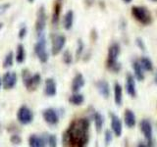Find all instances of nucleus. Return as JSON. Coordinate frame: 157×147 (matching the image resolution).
<instances>
[{"instance_id": "obj_1", "label": "nucleus", "mask_w": 157, "mask_h": 147, "mask_svg": "<svg viewBox=\"0 0 157 147\" xmlns=\"http://www.w3.org/2000/svg\"><path fill=\"white\" fill-rule=\"evenodd\" d=\"M90 120L86 118L74 120L63 134V144L73 147H83L90 140Z\"/></svg>"}, {"instance_id": "obj_2", "label": "nucleus", "mask_w": 157, "mask_h": 147, "mask_svg": "<svg viewBox=\"0 0 157 147\" xmlns=\"http://www.w3.org/2000/svg\"><path fill=\"white\" fill-rule=\"evenodd\" d=\"M120 45L117 42L112 43L108 49V56L106 66L110 71L118 73L121 70V64L118 63V57L120 54Z\"/></svg>"}, {"instance_id": "obj_3", "label": "nucleus", "mask_w": 157, "mask_h": 147, "mask_svg": "<svg viewBox=\"0 0 157 147\" xmlns=\"http://www.w3.org/2000/svg\"><path fill=\"white\" fill-rule=\"evenodd\" d=\"M22 80L28 91H34L41 83V76L37 73L32 75L29 69H24L22 71Z\"/></svg>"}, {"instance_id": "obj_4", "label": "nucleus", "mask_w": 157, "mask_h": 147, "mask_svg": "<svg viewBox=\"0 0 157 147\" xmlns=\"http://www.w3.org/2000/svg\"><path fill=\"white\" fill-rule=\"evenodd\" d=\"M132 15L137 22L144 26H148L152 22V16L150 12L145 7L141 6H132Z\"/></svg>"}, {"instance_id": "obj_5", "label": "nucleus", "mask_w": 157, "mask_h": 147, "mask_svg": "<svg viewBox=\"0 0 157 147\" xmlns=\"http://www.w3.org/2000/svg\"><path fill=\"white\" fill-rule=\"evenodd\" d=\"M33 50H34L36 56L41 63H46L48 61L49 55L46 49V39H45V36H44V34L38 36L36 43L34 44Z\"/></svg>"}, {"instance_id": "obj_6", "label": "nucleus", "mask_w": 157, "mask_h": 147, "mask_svg": "<svg viewBox=\"0 0 157 147\" xmlns=\"http://www.w3.org/2000/svg\"><path fill=\"white\" fill-rule=\"evenodd\" d=\"M47 22V14L45 11V7L40 6L37 10L36 13V32L37 36H40L44 34V29L46 28Z\"/></svg>"}, {"instance_id": "obj_7", "label": "nucleus", "mask_w": 157, "mask_h": 147, "mask_svg": "<svg viewBox=\"0 0 157 147\" xmlns=\"http://www.w3.org/2000/svg\"><path fill=\"white\" fill-rule=\"evenodd\" d=\"M33 112L27 105H22L17 112V120L21 125L27 126L33 121Z\"/></svg>"}, {"instance_id": "obj_8", "label": "nucleus", "mask_w": 157, "mask_h": 147, "mask_svg": "<svg viewBox=\"0 0 157 147\" xmlns=\"http://www.w3.org/2000/svg\"><path fill=\"white\" fill-rule=\"evenodd\" d=\"M51 54L56 56L60 54L66 44V36L63 34L53 33L51 34Z\"/></svg>"}, {"instance_id": "obj_9", "label": "nucleus", "mask_w": 157, "mask_h": 147, "mask_svg": "<svg viewBox=\"0 0 157 147\" xmlns=\"http://www.w3.org/2000/svg\"><path fill=\"white\" fill-rule=\"evenodd\" d=\"M140 130L142 134L144 135L145 138V143L147 146H152L153 145V134H152V126L148 120H142L140 124Z\"/></svg>"}, {"instance_id": "obj_10", "label": "nucleus", "mask_w": 157, "mask_h": 147, "mask_svg": "<svg viewBox=\"0 0 157 147\" xmlns=\"http://www.w3.org/2000/svg\"><path fill=\"white\" fill-rule=\"evenodd\" d=\"M42 118L44 122L49 126H56L59 123L58 112L53 108H47L42 112Z\"/></svg>"}, {"instance_id": "obj_11", "label": "nucleus", "mask_w": 157, "mask_h": 147, "mask_svg": "<svg viewBox=\"0 0 157 147\" xmlns=\"http://www.w3.org/2000/svg\"><path fill=\"white\" fill-rule=\"evenodd\" d=\"M18 77L14 72H6L2 77V86L4 89H12L17 85Z\"/></svg>"}, {"instance_id": "obj_12", "label": "nucleus", "mask_w": 157, "mask_h": 147, "mask_svg": "<svg viewBox=\"0 0 157 147\" xmlns=\"http://www.w3.org/2000/svg\"><path fill=\"white\" fill-rule=\"evenodd\" d=\"M110 119H111V127L113 134H114L115 136L120 137L123 132V124L121 119L117 115L113 114V113H110Z\"/></svg>"}, {"instance_id": "obj_13", "label": "nucleus", "mask_w": 157, "mask_h": 147, "mask_svg": "<svg viewBox=\"0 0 157 147\" xmlns=\"http://www.w3.org/2000/svg\"><path fill=\"white\" fill-rule=\"evenodd\" d=\"M44 93L48 97H54L57 93V85L54 78L48 77L44 82Z\"/></svg>"}, {"instance_id": "obj_14", "label": "nucleus", "mask_w": 157, "mask_h": 147, "mask_svg": "<svg viewBox=\"0 0 157 147\" xmlns=\"http://www.w3.org/2000/svg\"><path fill=\"white\" fill-rule=\"evenodd\" d=\"M126 91L132 98L136 96V81L135 77L132 74H128L126 76Z\"/></svg>"}, {"instance_id": "obj_15", "label": "nucleus", "mask_w": 157, "mask_h": 147, "mask_svg": "<svg viewBox=\"0 0 157 147\" xmlns=\"http://www.w3.org/2000/svg\"><path fill=\"white\" fill-rule=\"evenodd\" d=\"M85 85H86L85 77H83V76L81 73H78L77 75L74 77L73 81H72L71 89L73 92H78L83 86H85Z\"/></svg>"}, {"instance_id": "obj_16", "label": "nucleus", "mask_w": 157, "mask_h": 147, "mask_svg": "<svg viewBox=\"0 0 157 147\" xmlns=\"http://www.w3.org/2000/svg\"><path fill=\"white\" fill-rule=\"evenodd\" d=\"M95 85H96V88H97L98 92H99V94L103 98L107 99V98L110 96V85H109V83H108L106 81H104V80L98 81L95 83Z\"/></svg>"}, {"instance_id": "obj_17", "label": "nucleus", "mask_w": 157, "mask_h": 147, "mask_svg": "<svg viewBox=\"0 0 157 147\" xmlns=\"http://www.w3.org/2000/svg\"><path fill=\"white\" fill-rule=\"evenodd\" d=\"M29 145L32 147H44L46 146V141L44 135L39 134H31L29 137Z\"/></svg>"}, {"instance_id": "obj_18", "label": "nucleus", "mask_w": 157, "mask_h": 147, "mask_svg": "<svg viewBox=\"0 0 157 147\" xmlns=\"http://www.w3.org/2000/svg\"><path fill=\"white\" fill-rule=\"evenodd\" d=\"M61 10H62V2L61 0H56L55 4H54V8H53V13H52V19L51 22L53 26H57L59 23V20H60L61 16Z\"/></svg>"}, {"instance_id": "obj_19", "label": "nucleus", "mask_w": 157, "mask_h": 147, "mask_svg": "<svg viewBox=\"0 0 157 147\" xmlns=\"http://www.w3.org/2000/svg\"><path fill=\"white\" fill-rule=\"evenodd\" d=\"M92 119H93V122H94L96 131L98 132V134H100L102 129H103V125H104V118H103V116L100 114L99 112L93 111Z\"/></svg>"}, {"instance_id": "obj_20", "label": "nucleus", "mask_w": 157, "mask_h": 147, "mask_svg": "<svg viewBox=\"0 0 157 147\" xmlns=\"http://www.w3.org/2000/svg\"><path fill=\"white\" fill-rule=\"evenodd\" d=\"M124 122H125V125L129 127V129H132L135 126H136V116L134 114V112L130 109H127L125 111V114H124Z\"/></svg>"}, {"instance_id": "obj_21", "label": "nucleus", "mask_w": 157, "mask_h": 147, "mask_svg": "<svg viewBox=\"0 0 157 147\" xmlns=\"http://www.w3.org/2000/svg\"><path fill=\"white\" fill-rule=\"evenodd\" d=\"M132 70H134L135 77L137 81H142L144 80V68L140 65V61H134L132 62Z\"/></svg>"}, {"instance_id": "obj_22", "label": "nucleus", "mask_w": 157, "mask_h": 147, "mask_svg": "<svg viewBox=\"0 0 157 147\" xmlns=\"http://www.w3.org/2000/svg\"><path fill=\"white\" fill-rule=\"evenodd\" d=\"M73 24H74V12L72 10H69L63 18V27L66 31H70L73 28Z\"/></svg>"}, {"instance_id": "obj_23", "label": "nucleus", "mask_w": 157, "mask_h": 147, "mask_svg": "<svg viewBox=\"0 0 157 147\" xmlns=\"http://www.w3.org/2000/svg\"><path fill=\"white\" fill-rule=\"evenodd\" d=\"M15 59L18 64H23L26 60V49L22 43H19L16 48V55H15Z\"/></svg>"}, {"instance_id": "obj_24", "label": "nucleus", "mask_w": 157, "mask_h": 147, "mask_svg": "<svg viewBox=\"0 0 157 147\" xmlns=\"http://www.w3.org/2000/svg\"><path fill=\"white\" fill-rule=\"evenodd\" d=\"M85 102V96L82 93L74 92L73 94L69 97V103L74 106H81Z\"/></svg>"}, {"instance_id": "obj_25", "label": "nucleus", "mask_w": 157, "mask_h": 147, "mask_svg": "<svg viewBox=\"0 0 157 147\" xmlns=\"http://www.w3.org/2000/svg\"><path fill=\"white\" fill-rule=\"evenodd\" d=\"M114 101L117 106H121L123 103V88L120 83H115L114 85Z\"/></svg>"}, {"instance_id": "obj_26", "label": "nucleus", "mask_w": 157, "mask_h": 147, "mask_svg": "<svg viewBox=\"0 0 157 147\" xmlns=\"http://www.w3.org/2000/svg\"><path fill=\"white\" fill-rule=\"evenodd\" d=\"M14 59H15V56H14V53L12 51H9L6 56L4 57V60H3V68L4 69H9L13 66L14 64Z\"/></svg>"}, {"instance_id": "obj_27", "label": "nucleus", "mask_w": 157, "mask_h": 147, "mask_svg": "<svg viewBox=\"0 0 157 147\" xmlns=\"http://www.w3.org/2000/svg\"><path fill=\"white\" fill-rule=\"evenodd\" d=\"M140 65L144 68V70L147 71V72H152L153 71V63L150 60L149 58L147 57H141L140 60Z\"/></svg>"}, {"instance_id": "obj_28", "label": "nucleus", "mask_w": 157, "mask_h": 147, "mask_svg": "<svg viewBox=\"0 0 157 147\" xmlns=\"http://www.w3.org/2000/svg\"><path fill=\"white\" fill-rule=\"evenodd\" d=\"M43 135H44V138H45V141H46V145L50 146V147H56L57 146L56 135L51 134H45Z\"/></svg>"}, {"instance_id": "obj_29", "label": "nucleus", "mask_w": 157, "mask_h": 147, "mask_svg": "<svg viewBox=\"0 0 157 147\" xmlns=\"http://www.w3.org/2000/svg\"><path fill=\"white\" fill-rule=\"evenodd\" d=\"M83 49H85V43L82 40V39H78L77 42V50H76V58L77 60H78L83 53Z\"/></svg>"}, {"instance_id": "obj_30", "label": "nucleus", "mask_w": 157, "mask_h": 147, "mask_svg": "<svg viewBox=\"0 0 157 147\" xmlns=\"http://www.w3.org/2000/svg\"><path fill=\"white\" fill-rule=\"evenodd\" d=\"M63 62L66 64V65H71L73 63V55L70 50H65L63 53Z\"/></svg>"}, {"instance_id": "obj_31", "label": "nucleus", "mask_w": 157, "mask_h": 147, "mask_svg": "<svg viewBox=\"0 0 157 147\" xmlns=\"http://www.w3.org/2000/svg\"><path fill=\"white\" fill-rule=\"evenodd\" d=\"M10 142L13 145H20L22 143V137L20 136L19 134H13L10 137Z\"/></svg>"}, {"instance_id": "obj_32", "label": "nucleus", "mask_w": 157, "mask_h": 147, "mask_svg": "<svg viewBox=\"0 0 157 147\" xmlns=\"http://www.w3.org/2000/svg\"><path fill=\"white\" fill-rule=\"evenodd\" d=\"M113 131L109 130H107L105 131V134H104V141H105V144L106 145H109L112 140H113Z\"/></svg>"}, {"instance_id": "obj_33", "label": "nucleus", "mask_w": 157, "mask_h": 147, "mask_svg": "<svg viewBox=\"0 0 157 147\" xmlns=\"http://www.w3.org/2000/svg\"><path fill=\"white\" fill-rule=\"evenodd\" d=\"M27 33H28V28H27V27L24 24V26H22L21 28H20V29H19L18 36H19L20 39H24L25 37H26Z\"/></svg>"}, {"instance_id": "obj_34", "label": "nucleus", "mask_w": 157, "mask_h": 147, "mask_svg": "<svg viewBox=\"0 0 157 147\" xmlns=\"http://www.w3.org/2000/svg\"><path fill=\"white\" fill-rule=\"evenodd\" d=\"M136 46L139 47L140 50H142V51H145L146 50V46H145V44H144V40L140 38V37H137L136 39Z\"/></svg>"}, {"instance_id": "obj_35", "label": "nucleus", "mask_w": 157, "mask_h": 147, "mask_svg": "<svg viewBox=\"0 0 157 147\" xmlns=\"http://www.w3.org/2000/svg\"><path fill=\"white\" fill-rule=\"evenodd\" d=\"M97 32H95V29H93V31L91 32V36H92V39L93 40H95V39L97 38V34H96Z\"/></svg>"}, {"instance_id": "obj_36", "label": "nucleus", "mask_w": 157, "mask_h": 147, "mask_svg": "<svg viewBox=\"0 0 157 147\" xmlns=\"http://www.w3.org/2000/svg\"><path fill=\"white\" fill-rule=\"evenodd\" d=\"M123 1H124L125 3H130V2L132 1V0H123Z\"/></svg>"}, {"instance_id": "obj_37", "label": "nucleus", "mask_w": 157, "mask_h": 147, "mask_svg": "<svg viewBox=\"0 0 157 147\" xmlns=\"http://www.w3.org/2000/svg\"><path fill=\"white\" fill-rule=\"evenodd\" d=\"M154 81H155V83L157 85V75L155 76V77H154Z\"/></svg>"}, {"instance_id": "obj_38", "label": "nucleus", "mask_w": 157, "mask_h": 147, "mask_svg": "<svg viewBox=\"0 0 157 147\" xmlns=\"http://www.w3.org/2000/svg\"><path fill=\"white\" fill-rule=\"evenodd\" d=\"M2 86V78H0V88Z\"/></svg>"}, {"instance_id": "obj_39", "label": "nucleus", "mask_w": 157, "mask_h": 147, "mask_svg": "<svg viewBox=\"0 0 157 147\" xmlns=\"http://www.w3.org/2000/svg\"><path fill=\"white\" fill-rule=\"evenodd\" d=\"M3 28V23H0V29Z\"/></svg>"}, {"instance_id": "obj_40", "label": "nucleus", "mask_w": 157, "mask_h": 147, "mask_svg": "<svg viewBox=\"0 0 157 147\" xmlns=\"http://www.w3.org/2000/svg\"><path fill=\"white\" fill-rule=\"evenodd\" d=\"M28 1H29V3H33V2L34 1V0H28Z\"/></svg>"}, {"instance_id": "obj_41", "label": "nucleus", "mask_w": 157, "mask_h": 147, "mask_svg": "<svg viewBox=\"0 0 157 147\" xmlns=\"http://www.w3.org/2000/svg\"><path fill=\"white\" fill-rule=\"evenodd\" d=\"M151 1H153V2H157V0H151Z\"/></svg>"}]
</instances>
